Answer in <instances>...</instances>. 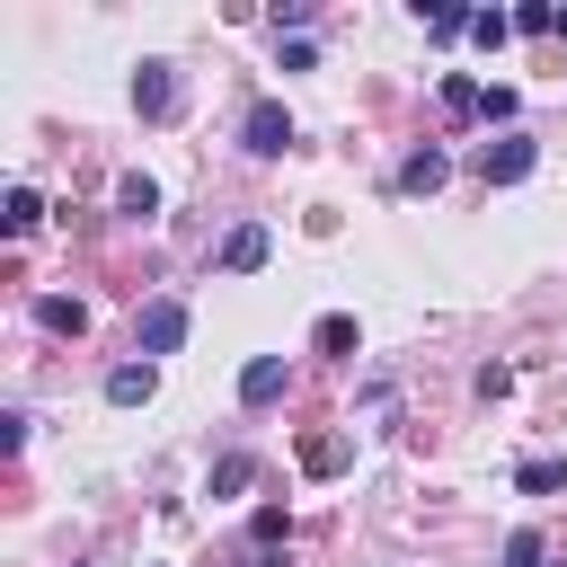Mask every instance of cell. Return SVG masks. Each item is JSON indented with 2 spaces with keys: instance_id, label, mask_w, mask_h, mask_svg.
Returning <instances> with one entry per match:
<instances>
[{
  "instance_id": "1",
  "label": "cell",
  "mask_w": 567,
  "mask_h": 567,
  "mask_svg": "<svg viewBox=\"0 0 567 567\" xmlns=\"http://www.w3.org/2000/svg\"><path fill=\"white\" fill-rule=\"evenodd\" d=\"M133 106H142V124H177L186 71H177V62H142V71H133Z\"/></svg>"
},
{
  "instance_id": "2",
  "label": "cell",
  "mask_w": 567,
  "mask_h": 567,
  "mask_svg": "<svg viewBox=\"0 0 567 567\" xmlns=\"http://www.w3.org/2000/svg\"><path fill=\"white\" fill-rule=\"evenodd\" d=\"M177 346H186V301H142V319H133V354L159 363V354H177Z\"/></svg>"
},
{
  "instance_id": "3",
  "label": "cell",
  "mask_w": 567,
  "mask_h": 567,
  "mask_svg": "<svg viewBox=\"0 0 567 567\" xmlns=\"http://www.w3.org/2000/svg\"><path fill=\"white\" fill-rule=\"evenodd\" d=\"M532 168H540V142H532V133H496V142L478 151V177H487V186H523Z\"/></svg>"
},
{
  "instance_id": "4",
  "label": "cell",
  "mask_w": 567,
  "mask_h": 567,
  "mask_svg": "<svg viewBox=\"0 0 567 567\" xmlns=\"http://www.w3.org/2000/svg\"><path fill=\"white\" fill-rule=\"evenodd\" d=\"M239 142H248L257 159H284V151H292V115H284L275 97H257V106L239 115Z\"/></svg>"
},
{
  "instance_id": "5",
  "label": "cell",
  "mask_w": 567,
  "mask_h": 567,
  "mask_svg": "<svg viewBox=\"0 0 567 567\" xmlns=\"http://www.w3.org/2000/svg\"><path fill=\"white\" fill-rule=\"evenodd\" d=\"M284 381H292V363H284V354H248V372H239V408H275V399H284Z\"/></svg>"
},
{
  "instance_id": "6",
  "label": "cell",
  "mask_w": 567,
  "mask_h": 567,
  "mask_svg": "<svg viewBox=\"0 0 567 567\" xmlns=\"http://www.w3.org/2000/svg\"><path fill=\"white\" fill-rule=\"evenodd\" d=\"M266 248H275V239H266V221H230V239H221V275H257V266H266Z\"/></svg>"
},
{
  "instance_id": "7",
  "label": "cell",
  "mask_w": 567,
  "mask_h": 567,
  "mask_svg": "<svg viewBox=\"0 0 567 567\" xmlns=\"http://www.w3.org/2000/svg\"><path fill=\"white\" fill-rule=\"evenodd\" d=\"M35 328H44V337H80V328H89V301H71V292H44V301H35Z\"/></svg>"
},
{
  "instance_id": "8",
  "label": "cell",
  "mask_w": 567,
  "mask_h": 567,
  "mask_svg": "<svg viewBox=\"0 0 567 567\" xmlns=\"http://www.w3.org/2000/svg\"><path fill=\"white\" fill-rule=\"evenodd\" d=\"M151 390H159V363H115V372H106V399H115V408H142Z\"/></svg>"
},
{
  "instance_id": "9",
  "label": "cell",
  "mask_w": 567,
  "mask_h": 567,
  "mask_svg": "<svg viewBox=\"0 0 567 567\" xmlns=\"http://www.w3.org/2000/svg\"><path fill=\"white\" fill-rule=\"evenodd\" d=\"M443 177H452V159H443L434 142H425V151H408V168H399V186H408V195H434Z\"/></svg>"
},
{
  "instance_id": "10",
  "label": "cell",
  "mask_w": 567,
  "mask_h": 567,
  "mask_svg": "<svg viewBox=\"0 0 567 567\" xmlns=\"http://www.w3.org/2000/svg\"><path fill=\"white\" fill-rule=\"evenodd\" d=\"M35 221H44V195H35V186H9V195H0V230H9V239H27Z\"/></svg>"
},
{
  "instance_id": "11",
  "label": "cell",
  "mask_w": 567,
  "mask_h": 567,
  "mask_svg": "<svg viewBox=\"0 0 567 567\" xmlns=\"http://www.w3.org/2000/svg\"><path fill=\"white\" fill-rule=\"evenodd\" d=\"M284 540H292V514H284V505H257V514H248V549H257V558H275Z\"/></svg>"
},
{
  "instance_id": "12",
  "label": "cell",
  "mask_w": 567,
  "mask_h": 567,
  "mask_svg": "<svg viewBox=\"0 0 567 567\" xmlns=\"http://www.w3.org/2000/svg\"><path fill=\"white\" fill-rule=\"evenodd\" d=\"M115 213H133V221H151V213H159V186H151L142 168H124V177H115Z\"/></svg>"
},
{
  "instance_id": "13",
  "label": "cell",
  "mask_w": 567,
  "mask_h": 567,
  "mask_svg": "<svg viewBox=\"0 0 567 567\" xmlns=\"http://www.w3.org/2000/svg\"><path fill=\"white\" fill-rule=\"evenodd\" d=\"M310 346H319V354H337V363H346V354H354V346H363V328H354V319H346V310H328V319H319V328H310Z\"/></svg>"
},
{
  "instance_id": "14",
  "label": "cell",
  "mask_w": 567,
  "mask_h": 567,
  "mask_svg": "<svg viewBox=\"0 0 567 567\" xmlns=\"http://www.w3.org/2000/svg\"><path fill=\"white\" fill-rule=\"evenodd\" d=\"M301 470L310 478H337L346 470V434H301Z\"/></svg>"
},
{
  "instance_id": "15",
  "label": "cell",
  "mask_w": 567,
  "mask_h": 567,
  "mask_svg": "<svg viewBox=\"0 0 567 567\" xmlns=\"http://www.w3.org/2000/svg\"><path fill=\"white\" fill-rule=\"evenodd\" d=\"M416 18H425V35H434V44H452V35H470V18H478V9H461V0H434V9H416Z\"/></svg>"
},
{
  "instance_id": "16",
  "label": "cell",
  "mask_w": 567,
  "mask_h": 567,
  "mask_svg": "<svg viewBox=\"0 0 567 567\" xmlns=\"http://www.w3.org/2000/svg\"><path fill=\"white\" fill-rule=\"evenodd\" d=\"M514 487H523V496H558V487H567V461H523Z\"/></svg>"
},
{
  "instance_id": "17",
  "label": "cell",
  "mask_w": 567,
  "mask_h": 567,
  "mask_svg": "<svg viewBox=\"0 0 567 567\" xmlns=\"http://www.w3.org/2000/svg\"><path fill=\"white\" fill-rule=\"evenodd\" d=\"M239 487H257V461H248V452L213 461V496H239Z\"/></svg>"
},
{
  "instance_id": "18",
  "label": "cell",
  "mask_w": 567,
  "mask_h": 567,
  "mask_svg": "<svg viewBox=\"0 0 567 567\" xmlns=\"http://www.w3.org/2000/svg\"><path fill=\"white\" fill-rule=\"evenodd\" d=\"M514 35H558V9H549V0H523V9H514Z\"/></svg>"
},
{
  "instance_id": "19",
  "label": "cell",
  "mask_w": 567,
  "mask_h": 567,
  "mask_svg": "<svg viewBox=\"0 0 567 567\" xmlns=\"http://www.w3.org/2000/svg\"><path fill=\"white\" fill-rule=\"evenodd\" d=\"M470 35H478V44H487V53H496V44H505V35H514V9H478V18H470Z\"/></svg>"
},
{
  "instance_id": "20",
  "label": "cell",
  "mask_w": 567,
  "mask_h": 567,
  "mask_svg": "<svg viewBox=\"0 0 567 567\" xmlns=\"http://www.w3.org/2000/svg\"><path fill=\"white\" fill-rule=\"evenodd\" d=\"M514 106H523L514 89H478V115H487V124H514Z\"/></svg>"
},
{
  "instance_id": "21",
  "label": "cell",
  "mask_w": 567,
  "mask_h": 567,
  "mask_svg": "<svg viewBox=\"0 0 567 567\" xmlns=\"http://www.w3.org/2000/svg\"><path fill=\"white\" fill-rule=\"evenodd\" d=\"M505 567H540V532H514L505 540Z\"/></svg>"
}]
</instances>
